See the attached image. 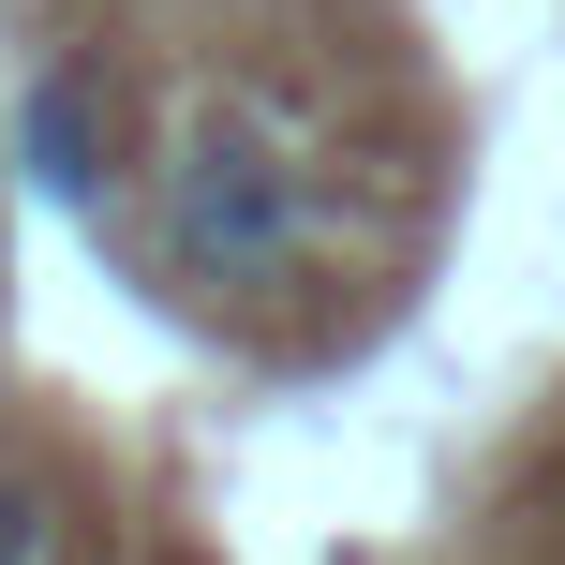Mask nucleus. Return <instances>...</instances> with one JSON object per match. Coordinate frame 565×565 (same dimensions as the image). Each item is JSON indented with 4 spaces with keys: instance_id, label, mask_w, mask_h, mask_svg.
I'll list each match as a JSON object with an SVG mask.
<instances>
[{
    "instance_id": "7ed1b4c3",
    "label": "nucleus",
    "mask_w": 565,
    "mask_h": 565,
    "mask_svg": "<svg viewBox=\"0 0 565 565\" xmlns=\"http://www.w3.org/2000/svg\"><path fill=\"white\" fill-rule=\"evenodd\" d=\"M60 551V507H45V477H15L0 461V565H45Z\"/></svg>"
},
{
    "instance_id": "f03ea898",
    "label": "nucleus",
    "mask_w": 565,
    "mask_h": 565,
    "mask_svg": "<svg viewBox=\"0 0 565 565\" xmlns=\"http://www.w3.org/2000/svg\"><path fill=\"white\" fill-rule=\"evenodd\" d=\"M15 164L45 179L60 209H89V194H105V89H89V75H30L15 89Z\"/></svg>"
},
{
    "instance_id": "f257e3e1",
    "label": "nucleus",
    "mask_w": 565,
    "mask_h": 565,
    "mask_svg": "<svg viewBox=\"0 0 565 565\" xmlns=\"http://www.w3.org/2000/svg\"><path fill=\"white\" fill-rule=\"evenodd\" d=\"M164 254L179 282H282L298 268V164L238 105H194L164 149Z\"/></svg>"
}]
</instances>
